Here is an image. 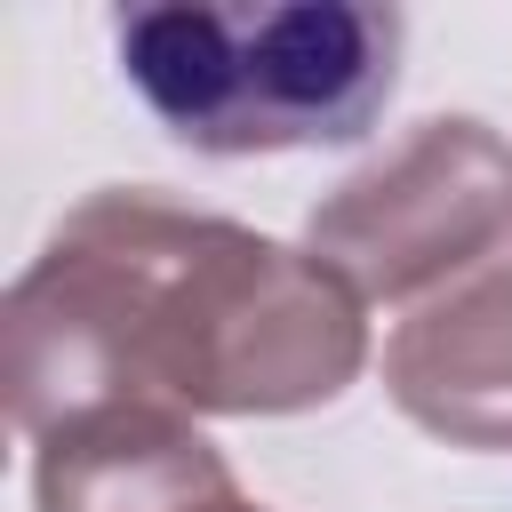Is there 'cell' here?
Segmentation results:
<instances>
[{
    "label": "cell",
    "mask_w": 512,
    "mask_h": 512,
    "mask_svg": "<svg viewBox=\"0 0 512 512\" xmlns=\"http://www.w3.org/2000/svg\"><path fill=\"white\" fill-rule=\"evenodd\" d=\"M40 512H264L232 488V464L168 408H88L40 432Z\"/></svg>",
    "instance_id": "277c9868"
},
{
    "label": "cell",
    "mask_w": 512,
    "mask_h": 512,
    "mask_svg": "<svg viewBox=\"0 0 512 512\" xmlns=\"http://www.w3.org/2000/svg\"><path fill=\"white\" fill-rule=\"evenodd\" d=\"M112 48L176 144L240 160L368 136L392 104L408 16L368 0H152L112 24Z\"/></svg>",
    "instance_id": "7a4b0ae2"
},
{
    "label": "cell",
    "mask_w": 512,
    "mask_h": 512,
    "mask_svg": "<svg viewBox=\"0 0 512 512\" xmlns=\"http://www.w3.org/2000/svg\"><path fill=\"white\" fill-rule=\"evenodd\" d=\"M512 232V152L488 120H424L400 152L312 208V256L352 296H424Z\"/></svg>",
    "instance_id": "3957f363"
},
{
    "label": "cell",
    "mask_w": 512,
    "mask_h": 512,
    "mask_svg": "<svg viewBox=\"0 0 512 512\" xmlns=\"http://www.w3.org/2000/svg\"><path fill=\"white\" fill-rule=\"evenodd\" d=\"M384 384L424 432L456 448H512V272H480L400 320Z\"/></svg>",
    "instance_id": "5b68a950"
},
{
    "label": "cell",
    "mask_w": 512,
    "mask_h": 512,
    "mask_svg": "<svg viewBox=\"0 0 512 512\" xmlns=\"http://www.w3.org/2000/svg\"><path fill=\"white\" fill-rule=\"evenodd\" d=\"M360 360V296L320 256L120 184L48 232L0 312V384L32 440L88 408L288 416Z\"/></svg>",
    "instance_id": "6da1fadb"
}]
</instances>
